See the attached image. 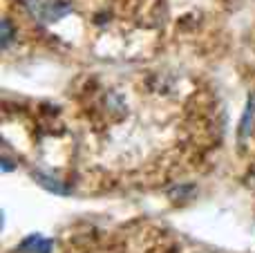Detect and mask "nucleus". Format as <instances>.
Here are the masks:
<instances>
[{
  "instance_id": "1",
  "label": "nucleus",
  "mask_w": 255,
  "mask_h": 253,
  "mask_svg": "<svg viewBox=\"0 0 255 253\" xmlns=\"http://www.w3.org/2000/svg\"><path fill=\"white\" fill-rule=\"evenodd\" d=\"M22 4L38 22H56L72 13V2L67 0H22Z\"/></svg>"
},
{
  "instance_id": "2",
  "label": "nucleus",
  "mask_w": 255,
  "mask_h": 253,
  "mask_svg": "<svg viewBox=\"0 0 255 253\" xmlns=\"http://www.w3.org/2000/svg\"><path fill=\"white\" fill-rule=\"evenodd\" d=\"M18 253H52L54 251V242L49 238H43L40 233H31L25 240L18 245Z\"/></svg>"
},
{
  "instance_id": "3",
  "label": "nucleus",
  "mask_w": 255,
  "mask_h": 253,
  "mask_svg": "<svg viewBox=\"0 0 255 253\" xmlns=\"http://www.w3.org/2000/svg\"><path fill=\"white\" fill-rule=\"evenodd\" d=\"M31 177H34V182L38 184V186H43L45 191L54 193V195H70V186H65L61 179L52 177V175L43 173V170H34V173H31Z\"/></svg>"
},
{
  "instance_id": "4",
  "label": "nucleus",
  "mask_w": 255,
  "mask_h": 253,
  "mask_svg": "<svg viewBox=\"0 0 255 253\" xmlns=\"http://www.w3.org/2000/svg\"><path fill=\"white\" fill-rule=\"evenodd\" d=\"M253 119H255V101H249L247 112H244V117H242V124H240V139H244L249 132H251Z\"/></svg>"
},
{
  "instance_id": "5",
  "label": "nucleus",
  "mask_w": 255,
  "mask_h": 253,
  "mask_svg": "<svg viewBox=\"0 0 255 253\" xmlns=\"http://www.w3.org/2000/svg\"><path fill=\"white\" fill-rule=\"evenodd\" d=\"M11 38H13V29H11V22L4 18L2 20V47L7 49L9 47V43H11Z\"/></svg>"
},
{
  "instance_id": "6",
  "label": "nucleus",
  "mask_w": 255,
  "mask_h": 253,
  "mask_svg": "<svg viewBox=\"0 0 255 253\" xmlns=\"http://www.w3.org/2000/svg\"><path fill=\"white\" fill-rule=\"evenodd\" d=\"M11 168H13V166L9 164V159H2V170H4V173H9Z\"/></svg>"
}]
</instances>
